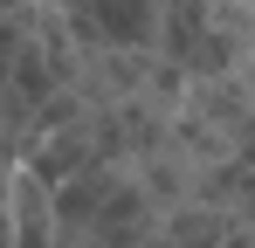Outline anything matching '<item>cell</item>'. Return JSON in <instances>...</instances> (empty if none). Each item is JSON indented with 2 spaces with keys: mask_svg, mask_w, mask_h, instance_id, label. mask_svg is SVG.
<instances>
[{
  "mask_svg": "<svg viewBox=\"0 0 255 248\" xmlns=\"http://www.w3.org/2000/svg\"><path fill=\"white\" fill-rule=\"evenodd\" d=\"M221 248H255V228H228V235H221Z\"/></svg>",
  "mask_w": 255,
  "mask_h": 248,
  "instance_id": "cell-7",
  "label": "cell"
},
{
  "mask_svg": "<svg viewBox=\"0 0 255 248\" xmlns=\"http://www.w3.org/2000/svg\"><path fill=\"white\" fill-rule=\"evenodd\" d=\"M0 179H7V172H0Z\"/></svg>",
  "mask_w": 255,
  "mask_h": 248,
  "instance_id": "cell-13",
  "label": "cell"
},
{
  "mask_svg": "<svg viewBox=\"0 0 255 248\" xmlns=\"http://www.w3.org/2000/svg\"><path fill=\"white\" fill-rule=\"evenodd\" d=\"M0 248H14V242H7V214H0Z\"/></svg>",
  "mask_w": 255,
  "mask_h": 248,
  "instance_id": "cell-11",
  "label": "cell"
},
{
  "mask_svg": "<svg viewBox=\"0 0 255 248\" xmlns=\"http://www.w3.org/2000/svg\"><path fill=\"white\" fill-rule=\"evenodd\" d=\"M55 193V248H145L159 207L131 179V165H83Z\"/></svg>",
  "mask_w": 255,
  "mask_h": 248,
  "instance_id": "cell-1",
  "label": "cell"
},
{
  "mask_svg": "<svg viewBox=\"0 0 255 248\" xmlns=\"http://www.w3.org/2000/svg\"><path fill=\"white\" fill-rule=\"evenodd\" d=\"M179 118L200 124L207 138H221V145L235 152V145H242V131L255 124V97H249V83H242V76H200V83H186Z\"/></svg>",
  "mask_w": 255,
  "mask_h": 248,
  "instance_id": "cell-3",
  "label": "cell"
},
{
  "mask_svg": "<svg viewBox=\"0 0 255 248\" xmlns=\"http://www.w3.org/2000/svg\"><path fill=\"white\" fill-rule=\"evenodd\" d=\"M242 83H249V97H255V48H249V62H242Z\"/></svg>",
  "mask_w": 255,
  "mask_h": 248,
  "instance_id": "cell-10",
  "label": "cell"
},
{
  "mask_svg": "<svg viewBox=\"0 0 255 248\" xmlns=\"http://www.w3.org/2000/svg\"><path fill=\"white\" fill-rule=\"evenodd\" d=\"M0 214H7V242L14 248H55V193H48L28 165H7Z\"/></svg>",
  "mask_w": 255,
  "mask_h": 248,
  "instance_id": "cell-4",
  "label": "cell"
},
{
  "mask_svg": "<svg viewBox=\"0 0 255 248\" xmlns=\"http://www.w3.org/2000/svg\"><path fill=\"white\" fill-rule=\"evenodd\" d=\"M48 7L76 48H152L159 0H35Z\"/></svg>",
  "mask_w": 255,
  "mask_h": 248,
  "instance_id": "cell-2",
  "label": "cell"
},
{
  "mask_svg": "<svg viewBox=\"0 0 255 248\" xmlns=\"http://www.w3.org/2000/svg\"><path fill=\"white\" fill-rule=\"evenodd\" d=\"M193 200H207L214 214H228V228H255V165H249V159H221V165H207Z\"/></svg>",
  "mask_w": 255,
  "mask_h": 248,
  "instance_id": "cell-5",
  "label": "cell"
},
{
  "mask_svg": "<svg viewBox=\"0 0 255 248\" xmlns=\"http://www.w3.org/2000/svg\"><path fill=\"white\" fill-rule=\"evenodd\" d=\"M235 159H249V165H255V124L242 131V145H235Z\"/></svg>",
  "mask_w": 255,
  "mask_h": 248,
  "instance_id": "cell-8",
  "label": "cell"
},
{
  "mask_svg": "<svg viewBox=\"0 0 255 248\" xmlns=\"http://www.w3.org/2000/svg\"><path fill=\"white\" fill-rule=\"evenodd\" d=\"M7 165H14V152H7V145H0V172H7Z\"/></svg>",
  "mask_w": 255,
  "mask_h": 248,
  "instance_id": "cell-12",
  "label": "cell"
},
{
  "mask_svg": "<svg viewBox=\"0 0 255 248\" xmlns=\"http://www.w3.org/2000/svg\"><path fill=\"white\" fill-rule=\"evenodd\" d=\"M28 7H35V0H0V14H14V21H21Z\"/></svg>",
  "mask_w": 255,
  "mask_h": 248,
  "instance_id": "cell-9",
  "label": "cell"
},
{
  "mask_svg": "<svg viewBox=\"0 0 255 248\" xmlns=\"http://www.w3.org/2000/svg\"><path fill=\"white\" fill-rule=\"evenodd\" d=\"M21 28H28V21L0 14V90H7V62H14V48H21Z\"/></svg>",
  "mask_w": 255,
  "mask_h": 248,
  "instance_id": "cell-6",
  "label": "cell"
}]
</instances>
